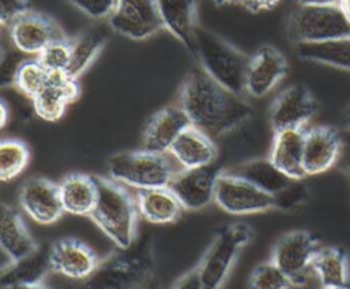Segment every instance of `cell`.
Here are the masks:
<instances>
[{
  "label": "cell",
  "instance_id": "6da1fadb",
  "mask_svg": "<svg viewBox=\"0 0 350 289\" xmlns=\"http://www.w3.org/2000/svg\"><path fill=\"white\" fill-rule=\"evenodd\" d=\"M191 125L211 137L221 136L252 114L249 104L213 78L202 68L191 71L182 84L178 103Z\"/></svg>",
  "mask_w": 350,
  "mask_h": 289
},
{
  "label": "cell",
  "instance_id": "7a4b0ae2",
  "mask_svg": "<svg viewBox=\"0 0 350 289\" xmlns=\"http://www.w3.org/2000/svg\"><path fill=\"white\" fill-rule=\"evenodd\" d=\"M154 259L149 236L133 241L105 259L86 278V288L94 289H130L145 285L153 275Z\"/></svg>",
  "mask_w": 350,
  "mask_h": 289
},
{
  "label": "cell",
  "instance_id": "3957f363",
  "mask_svg": "<svg viewBox=\"0 0 350 289\" xmlns=\"http://www.w3.org/2000/svg\"><path fill=\"white\" fill-rule=\"evenodd\" d=\"M97 184V199L90 212L92 221L118 245L129 247L135 240L137 200L122 186V184L94 175Z\"/></svg>",
  "mask_w": 350,
  "mask_h": 289
},
{
  "label": "cell",
  "instance_id": "277c9868",
  "mask_svg": "<svg viewBox=\"0 0 350 289\" xmlns=\"http://www.w3.org/2000/svg\"><path fill=\"white\" fill-rule=\"evenodd\" d=\"M194 59L201 68L228 90L245 93V74L249 56L220 36L198 27L194 36Z\"/></svg>",
  "mask_w": 350,
  "mask_h": 289
},
{
  "label": "cell",
  "instance_id": "5b68a950",
  "mask_svg": "<svg viewBox=\"0 0 350 289\" xmlns=\"http://www.w3.org/2000/svg\"><path fill=\"white\" fill-rule=\"evenodd\" d=\"M111 179L135 189L168 186L176 170L167 153L146 149L120 152L107 164Z\"/></svg>",
  "mask_w": 350,
  "mask_h": 289
},
{
  "label": "cell",
  "instance_id": "8992f818",
  "mask_svg": "<svg viewBox=\"0 0 350 289\" xmlns=\"http://www.w3.org/2000/svg\"><path fill=\"white\" fill-rule=\"evenodd\" d=\"M252 237V227L243 222L226 225L216 233L205 255L197 264L202 289H217L226 282L239 252L249 244Z\"/></svg>",
  "mask_w": 350,
  "mask_h": 289
},
{
  "label": "cell",
  "instance_id": "52a82bcc",
  "mask_svg": "<svg viewBox=\"0 0 350 289\" xmlns=\"http://www.w3.org/2000/svg\"><path fill=\"white\" fill-rule=\"evenodd\" d=\"M287 36L295 44L350 37V21L338 4H299L288 16Z\"/></svg>",
  "mask_w": 350,
  "mask_h": 289
},
{
  "label": "cell",
  "instance_id": "ba28073f",
  "mask_svg": "<svg viewBox=\"0 0 350 289\" xmlns=\"http://www.w3.org/2000/svg\"><path fill=\"white\" fill-rule=\"evenodd\" d=\"M319 249V241L312 233L294 230L276 242L272 260L286 274L293 288L306 286L310 282H317L313 260Z\"/></svg>",
  "mask_w": 350,
  "mask_h": 289
},
{
  "label": "cell",
  "instance_id": "9c48e42d",
  "mask_svg": "<svg viewBox=\"0 0 350 289\" xmlns=\"http://www.w3.org/2000/svg\"><path fill=\"white\" fill-rule=\"evenodd\" d=\"M213 200L221 210L232 215L256 214L275 207L272 194L228 171L217 175Z\"/></svg>",
  "mask_w": 350,
  "mask_h": 289
},
{
  "label": "cell",
  "instance_id": "30bf717a",
  "mask_svg": "<svg viewBox=\"0 0 350 289\" xmlns=\"http://www.w3.org/2000/svg\"><path fill=\"white\" fill-rule=\"evenodd\" d=\"M108 23L113 32L131 40H145L164 29L157 0H116Z\"/></svg>",
  "mask_w": 350,
  "mask_h": 289
},
{
  "label": "cell",
  "instance_id": "8fae6325",
  "mask_svg": "<svg viewBox=\"0 0 350 289\" xmlns=\"http://www.w3.org/2000/svg\"><path fill=\"white\" fill-rule=\"evenodd\" d=\"M8 27L11 44L29 56H37L49 42L66 37L52 18L31 10L22 14Z\"/></svg>",
  "mask_w": 350,
  "mask_h": 289
},
{
  "label": "cell",
  "instance_id": "7c38bea8",
  "mask_svg": "<svg viewBox=\"0 0 350 289\" xmlns=\"http://www.w3.org/2000/svg\"><path fill=\"white\" fill-rule=\"evenodd\" d=\"M220 173L219 167L213 163L202 167L182 168L175 173L168 188L178 197L183 208L201 210L215 199L216 179Z\"/></svg>",
  "mask_w": 350,
  "mask_h": 289
},
{
  "label": "cell",
  "instance_id": "4fadbf2b",
  "mask_svg": "<svg viewBox=\"0 0 350 289\" xmlns=\"http://www.w3.org/2000/svg\"><path fill=\"white\" fill-rule=\"evenodd\" d=\"M286 58L273 47L262 45L249 56L245 74V93L262 97L269 93L287 74Z\"/></svg>",
  "mask_w": 350,
  "mask_h": 289
},
{
  "label": "cell",
  "instance_id": "5bb4252c",
  "mask_svg": "<svg viewBox=\"0 0 350 289\" xmlns=\"http://www.w3.org/2000/svg\"><path fill=\"white\" fill-rule=\"evenodd\" d=\"M317 103L310 90L302 85L284 89L272 103L271 126L273 131L304 127L316 114Z\"/></svg>",
  "mask_w": 350,
  "mask_h": 289
},
{
  "label": "cell",
  "instance_id": "9a60e30c",
  "mask_svg": "<svg viewBox=\"0 0 350 289\" xmlns=\"http://www.w3.org/2000/svg\"><path fill=\"white\" fill-rule=\"evenodd\" d=\"M19 203L37 223L51 225L64 212L59 185L45 178H31L19 190Z\"/></svg>",
  "mask_w": 350,
  "mask_h": 289
},
{
  "label": "cell",
  "instance_id": "2e32d148",
  "mask_svg": "<svg viewBox=\"0 0 350 289\" xmlns=\"http://www.w3.org/2000/svg\"><path fill=\"white\" fill-rule=\"evenodd\" d=\"M52 271L49 245H37L31 252L10 262L0 268L1 288H41Z\"/></svg>",
  "mask_w": 350,
  "mask_h": 289
},
{
  "label": "cell",
  "instance_id": "e0dca14e",
  "mask_svg": "<svg viewBox=\"0 0 350 289\" xmlns=\"http://www.w3.org/2000/svg\"><path fill=\"white\" fill-rule=\"evenodd\" d=\"M49 262L53 273L74 279H86L100 260L83 242L75 238H63L49 245Z\"/></svg>",
  "mask_w": 350,
  "mask_h": 289
},
{
  "label": "cell",
  "instance_id": "ac0fdd59",
  "mask_svg": "<svg viewBox=\"0 0 350 289\" xmlns=\"http://www.w3.org/2000/svg\"><path fill=\"white\" fill-rule=\"evenodd\" d=\"M340 133L329 126L305 129L304 170L306 175L321 174L331 168L339 159Z\"/></svg>",
  "mask_w": 350,
  "mask_h": 289
},
{
  "label": "cell",
  "instance_id": "d6986e66",
  "mask_svg": "<svg viewBox=\"0 0 350 289\" xmlns=\"http://www.w3.org/2000/svg\"><path fill=\"white\" fill-rule=\"evenodd\" d=\"M190 125L182 107L167 105L152 115L142 133V149L168 153L179 133Z\"/></svg>",
  "mask_w": 350,
  "mask_h": 289
},
{
  "label": "cell",
  "instance_id": "ffe728a7",
  "mask_svg": "<svg viewBox=\"0 0 350 289\" xmlns=\"http://www.w3.org/2000/svg\"><path fill=\"white\" fill-rule=\"evenodd\" d=\"M79 95L81 88L77 78L64 73L51 74L48 85L31 99L33 108L38 118L55 122L64 115L67 105L74 103Z\"/></svg>",
  "mask_w": 350,
  "mask_h": 289
},
{
  "label": "cell",
  "instance_id": "44dd1931",
  "mask_svg": "<svg viewBox=\"0 0 350 289\" xmlns=\"http://www.w3.org/2000/svg\"><path fill=\"white\" fill-rule=\"evenodd\" d=\"M168 153L182 168L212 164L217 156L212 137L191 123L179 133Z\"/></svg>",
  "mask_w": 350,
  "mask_h": 289
},
{
  "label": "cell",
  "instance_id": "7402d4cb",
  "mask_svg": "<svg viewBox=\"0 0 350 289\" xmlns=\"http://www.w3.org/2000/svg\"><path fill=\"white\" fill-rule=\"evenodd\" d=\"M163 26L194 56L197 0H157Z\"/></svg>",
  "mask_w": 350,
  "mask_h": 289
},
{
  "label": "cell",
  "instance_id": "603a6c76",
  "mask_svg": "<svg viewBox=\"0 0 350 289\" xmlns=\"http://www.w3.org/2000/svg\"><path fill=\"white\" fill-rule=\"evenodd\" d=\"M304 141L305 127H293L275 131L271 151V162L287 177L302 179L304 170Z\"/></svg>",
  "mask_w": 350,
  "mask_h": 289
},
{
  "label": "cell",
  "instance_id": "cb8c5ba5",
  "mask_svg": "<svg viewBox=\"0 0 350 289\" xmlns=\"http://www.w3.org/2000/svg\"><path fill=\"white\" fill-rule=\"evenodd\" d=\"M137 207L148 222L156 225L176 222L183 211V205L168 186L138 189Z\"/></svg>",
  "mask_w": 350,
  "mask_h": 289
},
{
  "label": "cell",
  "instance_id": "d4e9b609",
  "mask_svg": "<svg viewBox=\"0 0 350 289\" xmlns=\"http://www.w3.org/2000/svg\"><path fill=\"white\" fill-rule=\"evenodd\" d=\"M59 193L64 212L77 216H89L97 199L94 175L82 173L70 174L59 184Z\"/></svg>",
  "mask_w": 350,
  "mask_h": 289
},
{
  "label": "cell",
  "instance_id": "484cf974",
  "mask_svg": "<svg viewBox=\"0 0 350 289\" xmlns=\"http://www.w3.org/2000/svg\"><path fill=\"white\" fill-rule=\"evenodd\" d=\"M37 244L29 234L21 214L0 201V249L10 257L18 259L31 252Z\"/></svg>",
  "mask_w": 350,
  "mask_h": 289
},
{
  "label": "cell",
  "instance_id": "4316f807",
  "mask_svg": "<svg viewBox=\"0 0 350 289\" xmlns=\"http://www.w3.org/2000/svg\"><path fill=\"white\" fill-rule=\"evenodd\" d=\"M228 173L252 182L272 196L278 194L293 182V178L283 174L271 159L247 160L235 166Z\"/></svg>",
  "mask_w": 350,
  "mask_h": 289
},
{
  "label": "cell",
  "instance_id": "83f0119b",
  "mask_svg": "<svg viewBox=\"0 0 350 289\" xmlns=\"http://www.w3.org/2000/svg\"><path fill=\"white\" fill-rule=\"evenodd\" d=\"M313 268L317 282L323 288L342 289L349 286V262L343 249L320 247L313 260Z\"/></svg>",
  "mask_w": 350,
  "mask_h": 289
},
{
  "label": "cell",
  "instance_id": "f1b7e54d",
  "mask_svg": "<svg viewBox=\"0 0 350 289\" xmlns=\"http://www.w3.org/2000/svg\"><path fill=\"white\" fill-rule=\"evenodd\" d=\"M107 38V32L103 27L96 26L71 40V60L64 74L78 79V77L83 74L100 55Z\"/></svg>",
  "mask_w": 350,
  "mask_h": 289
},
{
  "label": "cell",
  "instance_id": "f546056e",
  "mask_svg": "<svg viewBox=\"0 0 350 289\" xmlns=\"http://www.w3.org/2000/svg\"><path fill=\"white\" fill-rule=\"evenodd\" d=\"M295 49L304 60L350 70V37L320 42H301L295 44Z\"/></svg>",
  "mask_w": 350,
  "mask_h": 289
},
{
  "label": "cell",
  "instance_id": "4dcf8cb0",
  "mask_svg": "<svg viewBox=\"0 0 350 289\" xmlns=\"http://www.w3.org/2000/svg\"><path fill=\"white\" fill-rule=\"evenodd\" d=\"M30 151L27 145L16 138L0 140V182L16 178L27 167Z\"/></svg>",
  "mask_w": 350,
  "mask_h": 289
},
{
  "label": "cell",
  "instance_id": "1f68e13d",
  "mask_svg": "<svg viewBox=\"0 0 350 289\" xmlns=\"http://www.w3.org/2000/svg\"><path fill=\"white\" fill-rule=\"evenodd\" d=\"M51 73L36 59H26L19 67L15 86L29 99L38 95L49 82Z\"/></svg>",
  "mask_w": 350,
  "mask_h": 289
},
{
  "label": "cell",
  "instance_id": "d6a6232c",
  "mask_svg": "<svg viewBox=\"0 0 350 289\" xmlns=\"http://www.w3.org/2000/svg\"><path fill=\"white\" fill-rule=\"evenodd\" d=\"M36 58L51 74L66 73L71 60V41L67 37L55 40Z\"/></svg>",
  "mask_w": 350,
  "mask_h": 289
},
{
  "label": "cell",
  "instance_id": "836d02e7",
  "mask_svg": "<svg viewBox=\"0 0 350 289\" xmlns=\"http://www.w3.org/2000/svg\"><path fill=\"white\" fill-rule=\"evenodd\" d=\"M249 286L254 289H287L293 288L290 279L286 274L273 263L271 259L269 262H264L258 264L249 279Z\"/></svg>",
  "mask_w": 350,
  "mask_h": 289
},
{
  "label": "cell",
  "instance_id": "e575fe53",
  "mask_svg": "<svg viewBox=\"0 0 350 289\" xmlns=\"http://www.w3.org/2000/svg\"><path fill=\"white\" fill-rule=\"evenodd\" d=\"M26 59H29V55L14 45L0 51V89L15 86L19 67Z\"/></svg>",
  "mask_w": 350,
  "mask_h": 289
},
{
  "label": "cell",
  "instance_id": "d590c367",
  "mask_svg": "<svg viewBox=\"0 0 350 289\" xmlns=\"http://www.w3.org/2000/svg\"><path fill=\"white\" fill-rule=\"evenodd\" d=\"M75 8L93 19L109 18L112 14L116 0H68Z\"/></svg>",
  "mask_w": 350,
  "mask_h": 289
},
{
  "label": "cell",
  "instance_id": "8d00e7d4",
  "mask_svg": "<svg viewBox=\"0 0 350 289\" xmlns=\"http://www.w3.org/2000/svg\"><path fill=\"white\" fill-rule=\"evenodd\" d=\"M298 179H293V182L284 188L282 192L275 194V207L290 208L299 204L306 197L305 186L297 184Z\"/></svg>",
  "mask_w": 350,
  "mask_h": 289
},
{
  "label": "cell",
  "instance_id": "74e56055",
  "mask_svg": "<svg viewBox=\"0 0 350 289\" xmlns=\"http://www.w3.org/2000/svg\"><path fill=\"white\" fill-rule=\"evenodd\" d=\"M29 11V0H0V25L10 26Z\"/></svg>",
  "mask_w": 350,
  "mask_h": 289
},
{
  "label": "cell",
  "instance_id": "f35d334b",
  "mask_svg": "<svg viewBox=\"0 0 350 289\" xmlns=\"http://www.w3.org/2000/svg\"><path fill=\"white\" fill-rule=\"evenodd\" d=\"M172 288H182V289H202V281L200 275V270L196 266L194 268L189 270L186 274H183L179 279L175 281Z\"/></svg>",
  "mask_w": 350,
  "mask_h": 289
},
{
  "label": "cell",
  "instance_id": "ab89813d",
  "mask_svg": "<svg viewBox=\"0 0 350 289\" xmlns=\"http://www.w3.org/2000/svg\"><path fill=\"white\" fill-rule=\"evenodd\" d=\"M345 133H340L342 145H340V155L338 162L340 166L350 174V127H346Z\"/></svg>",
  "mask_w": 350,
  "mask_h": 289
},
{
  "label": "cell",
  "instance_id": "60d3db41",
  "mask_svg": "<svg viewBox=\"0 0 350 289\" xmlns=\"http://www.w3.org/2000/svg\"><path fill=\"white\" fill-rule=\"evenodd\" d=\"M280 0H249L246 7L252 12H261V11H269L275 8Z\"/></svg>",
  "mask_w": 350,
  "mask_h": 289
},
{
  "label": "cell",
  "instance_id": "b9f144b4",
  "mask_svg": "<svg viewBox=\"0 0 350 289\" xmlns=\"http://www.w3.org/2000/svg\"><path fill=\"white\" fill-rule=\"evenodd\" d=\"M8 116V107L3 100H0V131L7 126Z\"/></svg>",
  "mask_w": 350,
  "mask_h": 289
},
{
  "label": "cell",
  "instance_id": "7bdbcfd3",
  "mask_svg": "<svg viewBox=\"0 0 350 289\" xmlns=\"http://www.w3.org/2000/svg\"><path fill=\"white\" fill-rule=\"evenodd\" d=\"M339 0H298L299 4H308V5H332L338 4Z\"/></svg>",
  "mask_w": 350,
  "mask_h": 289
},
{
  "label": "cell",
  "instance_id": "ee69618b",
  "mask_svg": "<svg viewBox=\"0 0 350 289\" xmlns=\"http://www.w3.org/2000/svg\"><path fill=\"white\" fill-rule=\"evenodd\" d=\"M249 0H213L216 5H243L246 7Z\"/></svg>",
  "mask_w": 350,
  "mask_h": 289
},
{
  "label": "cell",
  "instance_id": "f6af8a7d",
  "mask_svg": "<svg viewBox=\"0 0 350 289\" xmlns=\"http://www.w3.org/2000/svg\"><path fill=\"white\" fill-rule=\"evenodd\" d=\"M338 5L342 8V11L345 12V15L347 16V19L350 21V0H339Z\"/></svg>",
  "mask_w": 350,
  "mask_h": 289
},
{
  "label": "cell",
  "instance_id": "bcb514c9",
  "mask_svg": "<svg viewBox=\"0 0 350 289\" xmlns=\"http://www.w3.org/2000/svg\"><path fill=\"white\" fill-rule=\"evenodd\" d=\"M342 122H343V126H345V127H350V105H349V107L346 108V111L343 112Z\"/></svg>",
  "mask_w": 350,
  "mask_h": 289
}]
</instances>
